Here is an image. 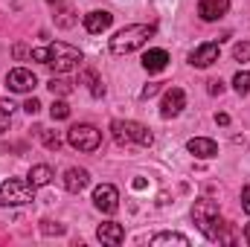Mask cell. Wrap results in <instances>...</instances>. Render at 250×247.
Here are the masks:
<instances>
[{
  "label": "cell",
  "instance_id": "cell-6",
  "mask_svg": "<svg viewBox=\"0 0 250 247\" xmlns=\"http://www.w3.org/2000/svg\"><path fill=\"white\" fill-rule=\"evenodd\" d=\"M67 143L76 148V151H96L102 145V131L93 128V125L82 123V125H73L67 131Z\"/></svg>",
  "mask_w": 250,
  "mask_h": 247
},
{
  "label": "cell",
  "instance_id": "cell-22",
  "mask_svg": "<svg viewBox=\"0 0 250 247\" xmlns=\"http://www.w3.org/2000/svg\"><path fill=\"white\" fill-rule=\"evenodd\" d=\"M233 90H236L239 96H248L250 93V73L248 70H239V73L233 76Z\"/></svg>",
  "mask_w": 250,
  "mask_h": 247
},
{
  "label": "cell",
  "instance_id": "cell-10",
  "mask_svg": "<svg viewBox=\"0 0 250 247\" xmlns=\"http://www.w3.org/2000/svg\"><path fill=\"white\" fill-rule=\"evenodd\" d=\"M215 62H218V44L215 41H207V44H201L189 53V64L198 67V70H204V67H209Z\"/></svg>",
  "mask_w": 250,
  "mask_h": 247
},
{
  "label": "cell",
  "instance_id": "cell-8",
  "mask_svg": "<svg viewBox=\"0 0 250 247\" xmlns=\"http://www.w3.org/2000/svg\"><path fill=\"white\" fill-rule=\"evenodd\" d=\"M35 84H38L35 73L26 70V67H15V70H9V76H6V87H9L12 93H29V90H35Z\"/></svg>",
  "mask_w": 250,
  "mask_h": 247
},
{
  "label": "cell",
  "instance_id": "cell-28",
  "mask_svg": "<svg viewBox=\"0 0 250 247\" xmlns=\"http://www.w3.org/2000/svg\"><path fill=\"white\" fill-rule=\"evenodd\" d=\"M160 84H163V82H151V84H146V87L140 90V99H151V96L160 90Z\"/></svg>",
  "mask_w": 250,
  "mask_h": 247
},
{
  "label": "cell",
  "instance_id": "cell-27",
  "mask_svg": "<svg viewBox=\"0 0 250 247\" xmlns=\"http://www.w3.org/2000/svg\"><path fill=\"white\" fill-rule=\"evenodd\" d=\"M41 233H44V236H53V233H56V236H62L64 227H62V224H53V221H41Z\"/></svg>",
  "mask_w": 250,
  "mask_h": 247
},
{
  "label": "cell",
  "instance_id": "cell-4",
  "mask_svg": "<svg viewBox=\"0 0 250 247\" xmlns=\"http://www.w3.org/2000/svg\"><path fill=\"white\" fill-rule=\"evenodd\" d=\"M111 131H114V140L120 145H143V148H148L154 143V134L146 125L134 123V120H114Z\"/></svg>",
  "mask_w": 250,
  "mask_h": 247
},
{
  "label": "cell",
  "instance_id": "cell-23",
  "mask_svg": "<svg viewBox=\"0 0 250 247\" xmlns=\"http://www.w3.org/2000/svg\"><path fill=\"white\" fill-rule=\"evenodd\" d=\"M12 114H15V105H12L9 99H0V134L9 131V125H12Z\"/></svg>",
  "mask_w": 250,
  "mask_h": 247
},
{
  "label": "cell",
  "instance_id": "cell-11",
  "mask_svg": "<svg viewBox=\"0 0 250 247\" xmlns=\"http://www.w3.org/2000/svg\"><path fill=\"white\" fill-rule=\"evenodd\" d=\"M227 9H230V0H201V3H198V15H201V21H207V23L224 18Z\"/></svg>",
  "mask_w": 250,
  "mask_h": 247
},
{
  "label": "cell",
  "instance_id": "cell-5",
  "mask_svg": "<svg viewBox=\"0 0 250 247\" xmlns=\"http://www.w3.org/2000/svg\"><path fill=\"white\" fill-rule=\"evenodd\" d=\"M29 201H35V186L29 181L9 178L6 184L0 186V206H23Z\"/></svg>",
  "mask_w": 250,
  "mask_h": 247
},
{
  "label": "cell",
  "instance_id": "cell-30",
  "mask_svg": "<svg viewBox=\"0 0 250 247\" xmlns=\"http://www.w3.org/2000/svg\"><path fill=\"white\" fill-rule=\"evenodd\" d=\"M23 111H26L29 117H35V114L41 111V102H38V99H26V102H23Z\"/></svg>",
  "mask_w": 250,
  "mask_h": 247
},
{
  "label": "cell",
  "instance_id": "cell-17",
  "mask_svg": "<svg viewBox=\"0 0 250 247\" xmlns=\"http://www.w3.org/2000/svg\"><path fill=\"white\" fill-rule=\"evenodd\" d=\"M26 181L35 186V189H38V186H47L50 181H53V169H50V166H44V163H38V166H32V169H29Z\"/></svg>",
  "mask_w": 250,
  "mask_h": 247
},
{
  "label": "cell",
  "instance_id": "cell-2",
  "mask_svg": "<svg viewBox=\"0 0 250 247\" xmlns=\"http://www.w3.org/2000/svg\"><path fill=\"white\" fill-rule=\"evenodd\" d=\"M32 59L47 64V67H53L56 73H70V70H76L79 64L84 62V56L76 47L64 44V41H56V44H47V47L32 50Z\"/></svg>",
  "mask_w": 250,
  "mask_h": 247
},
{
  "label": "cell",
  "instance_id": "cell-13",
  "mask_svg": "<svg viewBox=\"0 0 250 247\" xmlns=\"http://www.w3.org/2000/svg\"><path fill=\"white\" fill-rule=\"evenodd\" d=\"M189 154H195V157H201V160H212L215 154H218V145L209 140V137H192L187 143Z\"/></svg>",
  "mask_w": 250,
  "mask_h": 247
},
{
  "label": "cell",
  "instance_id": "cell-34",
  "mask_svg": "<svg viewBox=\"0 0 250 247\" xmlns=\"http://www.w3.org/2000/svg\"><path fill=\"white\" fill-rule=\"evenodd\" d=\"M245 242H248V245H250V224H248V227H245Z\"/></svg>",
  "mask_w": 250,
  "mask_h": 247
},
{
  "label": "cell",
  "instance_id": "cell-26",
  "mask_svg": "<svg viewBox=\"0 0 250 247\" xmlns=\"http://www.w3.org/2000/svg\"><path fill=\"white\" fill-rule=\"evenodd\" d=\"M50 117H53V120H67V117H70V105H67L64 99H56L53 108H50Z\"/></svg>",
  "mask_w": 250,
  "mask_h": 247
},
{
  "label": "cell",
  "instance_id": "cell-24",
  "mask_svg": "<svg viewBox=\"0 0 250 247\" xmlns=\"http://www.w3.org/2000/svg\"><path fill=\"white\" fill-rule=\"evenodd\" d=\"M38 137H41V143L50 148V151H59L64 143H62V137L59 134H53V131H47V128H38Z\"/></svg>",
  "mask_w": 250,
  "mask_h": 247
},
{
  "label": "cell",
  "instance_id": "cell-33",
  "mask_svg": "<svg viewBox=\"0 0 250 247\" xmlns=\"http://www.w3.org/2000/svg\"><path fill=\"white\" fill-rule=\"evenodd\" d=\"M215 123L218 125H230V117H227V114H215Z\"/></svg>",
  "mask_w": 250,
  "mask_h": 247
},
{
  "label": "cell",
  "instance_id": "cell-3",
  "mask_svg": "<svg viewBox=\"0 0 250 247\" xmlns=\"http://www.w3.org/2000/svg\"><path fill=\"white\" fill-rule=\"evenodd\" d=\"M151 35H154V26H151V23H131V26H123V29L111 38V53H114V56H128V53L140 50Z\"/></svg>",
  "mask_w": 250,
  "mask_h": 247
},
{
  "label": "cell",
  "instance_id": "cell-1",
  "mask_svg": "<svg viewBox=\"0 0 250 247\" xmlns=\"http://www.w3.org/2000/svg\"><path fill=\"white\" fill-rule=\"evenodd\" d=\"M192 221L204 233L207 242H218V245H233L236 242V236L230 233V224L218 212V204L209 201V198H198L192 204Z\"/></svg>",
  "mask_w": 250,
  "mask_h": 247
},
{
  "label": "cell",
  "instance_id": "cell-18",
  "mask_svg": "<svg viewBox=\"0 0 250 247\" xmlns=\"http://www.w3.org/2000/svg\"><path fill=\"white\" fill-rule=\"evenodd\" d=\"M82 82L87 84L90 96H96V99H99V96H105V84H102V79H99V73H96V70H90V67H87V70H82Z\"/></svg>",
  "mask_w": 250,
  "mask_h": 247
},
{
  "label": "cell",
  "instance_id": "cell-14",
  "mask_svg": "<svg viewBox=\"0 0 250 247\" xmlns=\"http://www.w3.org/2000/svg\"><path fill=\"white\" fill-rule=\"evenodd\" d=\"M96 239H99L102 245H111V247L123 245V239H125V230H123V224H117V221H108V224H99V230H96Z\"/></svg>",
  "mask_w": 250,
  "mask_h": 247
},
{
  "label": "cell",
  "instance_id": "cell-16",
  "mask_svg": "<svg viewBox=\"0 0 250 247\" xmlns=\"http://www.w3.org/2000/svg\"><path fill=\"white\" fill-rule=\"evenodd\" d=\"M166 64H169V53L166 50H148L143 56V70L146 73H160V70H166Z\"/></svg>",
  "mask_w": 250,
  "mask_h": 247
},
{
  "label": "cell",
  "instance_id": "cell-12",
  "mask_svg": "<svg viewBox=\"0 0 250 247\" xmlns=\"http://www.w3.org/2000/svg\"><path fill=\"white\" fill-rule=\"evenodd\" d=\"M111 23H114V15H111V12H105V9H96V12H87V15H84V29H87L90 35L105 32Z\"/></svg>",
  "mask_w": 250,
  "mask_h": 247
},
{
  "label": "cell",
  "instance_id": "cell-32",
  "mask_svg": "<svg viewBox=\"0 0 250 247\" xmlns=\"http://www.w3.org/2000/svg\"><path fill=\"white\" fill-rule=\"evenodd\" d=\"M15 56H18V59H26V56H32V53H26L23 44H15Z\"/></svg>",
  "mask_w": 250,
  "mask_h": 247
},
{
  "label": "cell",
  "instance_id": "cell-9",
  "mask_svg": "<svg viewBox=\"0 0 250 247\" xmlns=\"http://www.w3.org/2000/svg\"><path fill=\"white\" fill-rule=\"evenodd\" d=\"M184 108H187V93H184L181 87H169V90L163 93V102H160V117H163V120H172V117H178Z\"/></svg>",
  "mask_w": 250,
  "mask_h": 247
},
{
  "label": "cell",
  "instance_id": "cell-20",
  "mask_svg": "<svg viewBox=\"0 0 250 247\" xmlns=\"http://www.w3.org/2000/svg\"><path fill=\"white\" fill-rule=\"evenodd\" d=\"M73 23H76V12H73V6H70V3H56V26L70 29Z\"/></svg>",
  "mask_w": 250,
  "mask_h": 247
},
{
  "label": "cell",
  "instance_id": "cell-7",
  "mask_svg": "<svg viewBox=\"0 0 250 247\" xmlns=\"http://www.w3.org/2000/svg\"><path fill=\"white\" fill-rule=\"evenodd\" d=\"M93 206L99 212H105V215H114L120 209V192H117V186H111V184L96 186L93 189Z\"/></svg>",
  "mask_w": 250,
  "mask_h": 247
},
{
  "label": "cell",
  "instance_id": "cell-15",
  "mask_svg": "<svg viewBox=\"0 0 250 247\" xmlns=\"http://www.w3.org/2000/svg\"><path fill=\"white\" fill-rule=\"evenodd\" d=\"M87 184H90V172L87 169H67L64 172V189L67 192L79 195L82 189H87Z\"/></svg>",
  "mask_w": 250,
  "mask_h": 247
},
{
  "label": "cell",
  "instance_id": "cell-35",
  "mask_svg": "<svg viewBox=\"0 0 250 247\" xmlns=\"http://www.w3.org/2000/svg\"><path fill=\"white\" fill-rule=\"evenodd\" d=\"M47 3H59V0H47Z\"/></svg>",
  "mask_w": 250,
  "mask_h": 247
},
{
  "label": "cell",
  "instance_id": "cell-19",
  "mask_svg": "<svg viewBox=\"0 0 250 247\" xmlns=\"http://www.w3.org/2000/svg\"><path fill=\"white\" fill-rule=\"evenodd\" d=\"M148 245H154V247H160V245L189 247V239H187V236H181V233H157V236H151V239H148Z\"/></svg>",
  "mask_w": 250,
  "mask_h": 247
},
{
  "label": "cell",
  "instance_id": "cell-25",
  "mask_svg": "<svg viewBox=\"0 0 250 247\" xmlns=\"http://www.w3.org/2000/svg\"><path fill=\"white\" fill-rule=\"evenodd\" d=\"M233 59L242 62V64H250V41H239L233 47Z\"/></svg>",
  "mask_w": 250,
  "mask_h": 247
},
{
  "label": "cell",
  "instance_id": "cell-21",
  "mask_svg": "<svg viewBox=\"0 0 250 247\" xmlns=\"http://www.w3.org/2000/svg\"><path fill=\"white\" fill-rule=\"evenodd\" d=\"M47 87L53 90V96H67V93H73V82H70V79H62V76H59V79L53 76Z\"/></svg>",
  "mask_w": 250,
  "mask_h": 247
},
{
  "label": "cell",
  "instance_id": "cell-29",
  "mask_svg": "<svg viewBox=\"0 0 250 247\" xmlns=\"http://www.w3.org/2000/svg\"><path fill=\"white\" fill-rule=\"evenodd\" d=\"M207 90H209L212 96H218V93H224V82H221V79H212V82H207Z\"/></svg>",
  "mask_w": 250,
  "mask_h": 247
},
{
  "label": "cell",
  "instance_id": "cell-31",
  "mask_svg": "<svg viewBox=\"0 0 250 247\" xmlns=\"http://www.w3.org/2000/svg\"><path fill=\"white\" fill-rule=\"evenodd\" d=\"M242 209H245V212L250 215V184L242 189Z\"/></svg>",
  "mask_w": 250,
  "mask_h": 247
}]
</instances>
